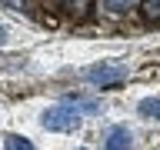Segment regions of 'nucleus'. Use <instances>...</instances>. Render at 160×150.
I'll return each mask as SVG.
<instances>
[{"mask_svg": "<svg viewBox=\"0 0 160 150\" xmlns=\"http://www.w3.org/2000/svg\"><path fill=\"white\" fill-rule=\"evenodd\" d=\"M100 7L110 10V13H123V10L137 7V0H100Z\"/></svg>", "mask_w": 160, "mask_h": 150, "instance_id": "6", "label": "nucleus"}, {"mask_svg": "<svg viewBox=\"0 0 160 150\" xmlns=\"http://www.w3.org/2000/svg\"><path fill=\"white\" fill-rule=\"evenodd\" d=\"M3 43H7V27L0 23V47H3Z\"/></svg>", "mask_w": 160, "mask_h": 150, "instance_id": "7", "label": "nucleus"}, {"mask_svg": "<svg viewBox=\"0 0 160 150\" xmlns=\"http://www.w3.org/2000/svg\"><path fill=\"white\" fill-rule=\"evenodd\" d=\"M40 123L47 130H57V133H70L80 127V113L73 103H57V107H47L40 113Z\"/></svg>", "mask_w": 160, "mask_h": 150, "instance_id": "1", "label": "nucleus"}, {"mask_svg": "<svg viewBox=\"0 0 160 150\" xmlns=\"http://www.w3.org/2000/svg\"><path fill=\"white\" fill-rule=\"evenodd\" d=\"M77 150H87V147H77Z\"/></svg>", "mask_w": 160, "mask_h": 150, "instance_id": "8", "label": "nucleus"}, {"mask_svg": "<svg viewBox=\"0 0 160 150\" xmlns=\"http://www.w3.org/2000/svg\"><path fill=\"white\" fill-rule=\"evenodd\" d=\"M137 110H140L147 120H160V100H157V97H143V100L137 103Z\"/></svg>", "mask_w": 160, "mask_h": 150, "instance_id": "4", "label": "nucleus"}, {"mask_svg": "<svg viewBox=\"0 0 160 150\" xmlns=\"http://www.w3.org/2000/svg\"><path fill=\"white\" fill-rule=\"evenodd\" d=\"M130 127H123V123H117V127L107 130V137H103V147L100 150H130Z\"/></svg>", "mask_w": 160, "mask_h": 150, "instance_id": "3", "label": "nucleus"}, {"mask_svg": "<svg viewBox=\"0 0 160 150\" xmlns=\"http://www.w3.org/2000/svg\"><path fill=\"white\" fill-rule=\"evenodd\" d=\"M83 80L97 83V87H113L120 80H127V67L123 63H93L83 70Z\"/></svg>", "mask_w": 160, "mask_h": 150, "instance_id": "2", "label": "nucleus"}, {"mask_svg": "<svg viewBox=\"0 0 160 150\" xmlns=\"http://www.w3.org/2000/svg\"><path fill=\"white\" fill-rule=\"evenodd\" d=\"M3 150H33V143L20 133H3Z\"/></svg>", "mask_w": 160, "mask_h": 150, "instance_id": "5", "label": "nucleus"}]
</instances>
